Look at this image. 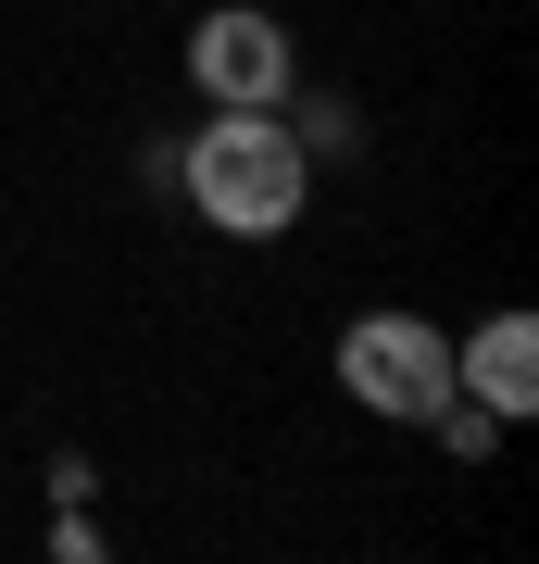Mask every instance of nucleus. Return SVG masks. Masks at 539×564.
<instances>
[{"instance_id": "obj_1", "label": "nucleus", "mask_w": 539, "mask_h": 564, "mask_svg": "<svg viewBox=\"0 0 539 564\" xmlns=\"http://www.w3.org/2000/svg\"><path fill=\"white\" fill-rule=\"evenodd\" d=\"M176 188L201 202V226H226V239H289V226L314 214V151L289 139V113L214 101V126L176 151Z\"/></svg>"}, {"instance_id": "obj_2", "label": "nucleus", "mask_w": 539, "mask_h": 564, "mask_svg": "<svg viewBox=\"0 0 539 564\" xmlns=\"http://www.w3.org/2000/svg\"><path fill=\"white\" fill-rule=\"evenodd\" d=\"M339 389L389 426H427L452 402V326L440 314H352L339 326Z\"/></svg>"}, {"instance_id": "obj_3", "label": "nucleus", "mask_w": 539, "mask_h": 564, "mask_svg": "<svg viewBox=\"0 0 539 564\" xmlns=\"http://www.w3.org/2000/svg\"><path fill=\"white\" fill-rule=\"evenodd\" d=\"M188 88L201 101H239V113H277L289 88H301V51H289V25L277 13H201L188 25Z\"/></svg>"}, {"instance_id": "obj_4", "label": "nucleus", "mask_w": 539, "mask_h": 564, "mask_svg": "<svg viewBox=\"0 0 539 564\" xmlns=\"http://www.w3.org/2000/svg\"><path fill=\"white\" fill-rule=\"evenodd\" d=\"M452 389H464V402H489L502 426L539 414V326H527V314H489L477 339H452Z\"/></svg>"}, {"instance_id": "obj_5", "label": "nucleus", "mask_w": 539, "mask_h": 564, "mask_svg": "<svg viewBox=\"0 0 539 564\" xmlns=\"http://www.w3.org/2000/svg\"><path fill=\"white\" fill-rule=\"evenodd\" d=\"M277 113H289V139H301V151H314V176H326V163H339V151L364 139V126H352L339 101H314V88H289V101H277Z\"/></svg>"}, {"instance_id": "obj_6", "label": "nucleus", "mask_w": 539, "mask_h": 564, "mask_svg": "<svg viewBox=\"0 0 539 564\" xmlns=\"http://www.w3.org/2000/svg\"><path fill=\"white\" fill-rule=\"evenodd\" d=\"M427 426H440V440H452L464 464H489V440H502V414H489V402H464V389H452V402L427 414Z\"/></svg>"}]
</instances>
